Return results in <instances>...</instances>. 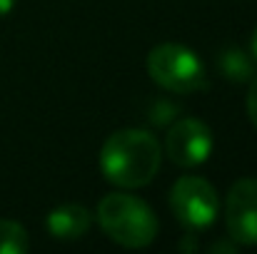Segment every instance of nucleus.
<instances>
[{
	"instance_id": "nucleus-2",
	"label": "nucleus",
	"mask_w": 257,
	"mask_h": 254,
	"mask_svg": "<svg viewBox=\"0 0 257 254\" xmlns=\"http://www.w3.org/2000/svg\"><path fill=\"white\" fill-rule=\"evenodd\" d=\"M97 222L112 242L127 249H143L158 237L153 209L133 194H105L97 204Z\"/></svg>"
},
{
	"instance_id": "nucleus-1",
	"label": "nucleus",
	"mask_w": 257,
	"mask_h": 254,
	"mask_svg": "<svg viewBox=\"0 0 257 254\" xmlns=\"http://www.w3.org/2000/svg\"><path fill=\"white\" fill-rule=\"evenodd\" d=\"M160 167V145L145 130H120L100 150V169L117 187H145Z\"/></svg>"
},
{
	"instance_id": "nucleus-3",
	"label": "nucleus",
	"mask_w": 257,
	"mask_h": 254,
	"mask_svg": "<svg viewBox=\"0 0 257 254\" xmlns=\"http://www.w3.org/2000/svg\"><path fill=\"white\" fill-rule=\"evenodd\" d=\"M148 73L160 87L177 92V95L197 92L207 85L205 65L197 58V53L177 43H165L150 50Z\"/></svg>"
},
{
	"instance_id": "nucleus-5",
	"label": "nucleus",
	"mask_w": 257,
	"mask_h": 254,
	"mask_svg": "<svg viewBox=\"0 0 257 254\" xmlns=\"http://www.w3.org/2000/svg\"><path fill=\"white\" fill-rule=\"evenodd\" d=\"M165 152L177 167H197L212 152V132L205 122L185 117L170 127L165 137Z\"/></svg>"
},
{
	"instance_id": "nucleus-7",
	"label": "nucleus",
	"mask_w": 257,
	"mask_h": 254,
	"mask_svg": "<svg viewBox=\"0 0 257 254\" xmlns=\"http://www.w3.org/2000/svg\"><path fill=\"white\" fill-rule=\"evenodd\" d=\"M90 222H92V214L83 204H63V207L53 209L45 219L48 232L55 239H65V242L80 239L90 229Z\"/></svg>"
},
{
	"instance_id": "nucleus-4",
	"label": "nucleus",
	"mask_w": 257,
	"mask_h": 254,
	"mask_svg": "<svg viewBox=\"0 0 257 254\" xmlns=\"http://www.w3.org/2000/svg\"><path fill=\"white\" fill-rule=\"evenodd\" d=\"M170 207L187 232H202L215 224L220 202L215 187L202 177H180L170 192Z\"/></svg>"
},
{
	"instance_id": "nucleus-10",
	"label": "nucleus",
	"mask_w": 257,
	"mask_h": 254,
	"mask_svg": "<svg viewBox=\"0 0 257 254\" xmlns=\"http://www.w3.org/2000/svg\"><path fill=\"white\" fill-rule=\"evenodd\" d=\"M15 8V0H0V18H5Z\"/></svg>"
},
{
	"instance_id": "nucleus-11",
	"label": "nucleus",
	"mask_w": 257,
	"mask_h": 254,
	"mask_svg": "<svg viewBox=\"0 0 257 254\" xmlns=\"http://www.w3.org/2000/svg\"><path fill=\"white\" fill-rule=\"evenodd\" d=\"M252 53H255V58H257V28H255V33H252Z\"/></svg>"
},
{
	"instance_id": "nucleus-9",
	"label": "nucleus",
	"mask_w": 257,
	"mask_h": 254,
	"mask_svg": "<svg viewBox=\"0 0 257 254\" xmlns=\"http://www.w3.org/2000/svg\"><path fill=\"white\" fill-rule=\"evenodd\" d=\"M247 115L250 122L257 127V78L250 83V92H247Z\"/></svg>"
},
{
	"instance_id": "nucleus-8",
	"label": "nucleus",
	"mask_w": 257,
	"mask_h": 254,
	"mask_svg": "<svg viewBox=\"0 0 257 254\" xmlns=\"http://www.w3.org/2000/svg\"><path fill=\"white\" fill-rule=\"evenodd\" d=\"M28 247V232L18 222L0 219V254H25Z\"/></svg>"
},
{
	"instance_id": "nucleus-6",
	"label": "nucleus",
	"mask_w": 257,
	"mask_h": 254,
	"mask_svg": "<svg viewBox=\"0 0 257 254\" xmlns=\"http://www.w3.org/2000/svg\"><path fill=\"white\" fill-rule=\"evenodd\" d=\"M227 232L237 244L255 247L257 244V179L245 177L230 187L225 204Z\"/></svg>"
}]
</instances>
